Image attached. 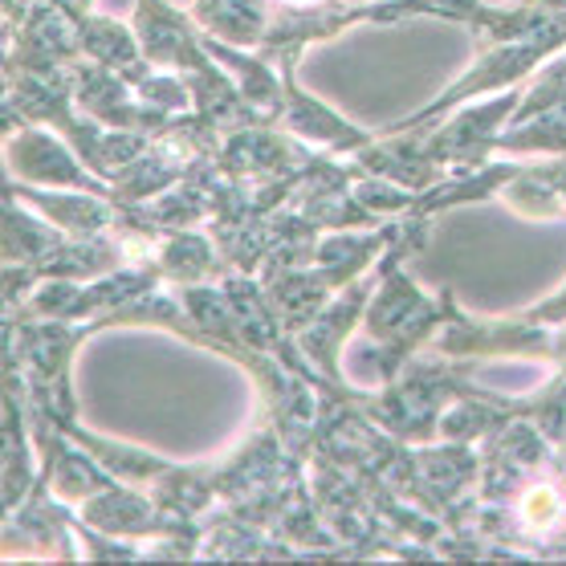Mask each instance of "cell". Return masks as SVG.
I'll use <instances>...</instances> for the list:
<instances>
[{
    "instance_id": "2",
    "label": "cell",
    "mask_w": 566,
    "mask_h": 566,
    "mask_svg": "<svg viewBox=\"0 0 566 566\" xmlns=\"http://www.w3.org/2000/svg\"><path fill=\"white\" fill-rule=\"evenodd\" d=\"M290 4H310V0H290Z\"/></svg>"
},
{
    "instance_id": "1",
    "label": "cell",
    "mask_w": 566,
    "mask_h": 566,
    "mask_svg": "<svg viewBox=\"0 0 566 566\" xmlns=\"http://www.w3.org/2000/svg\"><path fill=\"white\" fill-rule=\"evenodd\" d=\"M554 517H558V493L551 485H534L522 497V522L526 526H551Z\"/></svg>"
}]
</instances>
